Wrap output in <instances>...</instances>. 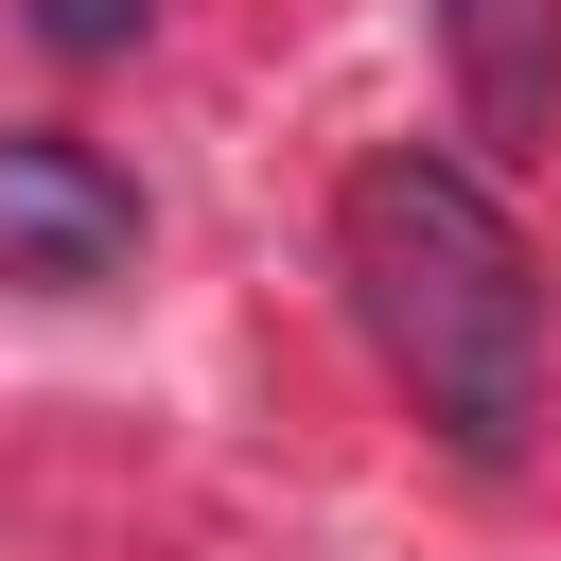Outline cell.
<instances>
[{"instance_id": "7a4b0ae2", "label": "cell", "mask_w": 561, "mask_h": 561, "mask_svg": "<svg viewBox=\"0 0 561 561\" xmlns=\"http://www.w3.org/2000/svg\"><path fill=\"white\" fill-rule=\"evenodd\" d=\"M140 263V175L70 123H0V280L18 298H105Z\"/></svg>"}, {"instance_id": "6da1fadb", "label": "cell", "mask_w": 561, "mask_h": 561, "mask_svg": "<svg viewBox=\"0 0 561 561\" xmlns=\"http://www.w3.org/2000/svg\"><path fill=\"white\" fill-rule=\"evenodd\" d=\"M333 280H351V316H368V351H386V386L421 403L438 456L508 473L543 438V245L473 158H438V140L351 158Z\"/></svg>"}, {"instance_id": "277c9868", "label": "cell", "mask_w": 561, "mask_h": 561, "mask_svg": "<svg viewBox=\"0 0 561 561\" xmlns=\"http://www.w3.org/2000/svg\"><path fill=\"white\" fill-rule=\"evenodd\" d=\"M18 18H35L70 70H105V53H140V35H158V0H18Z\"/></svg>"}, {"instance_id": "3957f363", "label": "cell", "mask_w": 561, "mask_h": 561, "mask_svg": "<svg viewBox=\"0 0 561 561\" xmlns=\"http://www.w3.org/2000/svg\"><path fill=\"white\" fill-rule=\"evenodd\" d=\"M438 53H456V105L491 158H526L561 123V0H438Z\"/></svg>"}]
</instances>
